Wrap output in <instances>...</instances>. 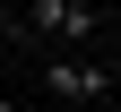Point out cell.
Masks as SVG:
<instances>
[{
	"label": "cell",
	"instance_id": "3",
	"mask_svg": "<svg viewBox=\"0 0 121 112\" xmlns=\"http://www.w3.org/2000/svg\"><path fill=\"white\" fill-rule=\"evenodd\" d=\"M112 69H121V60H112Z\"/></svg>",
	"mask_w": 121,
	"mask_h": 112
},
{
	"label": "cell",
	"instance_id": "2",
	"mask_svg": "<svg viewBox=\"0 0 121 112\" xmlns=\"http://www.w3.org/2000/svg\"><path fill=\"white\" fill-rule=\"evenodd\" d=\"M17 35H35V43H95L104 35V0H26Z\"/></svg>",
	"mask_w": 121,
	"mask_h": 112
},
{
	"label": "cell",
	"instance_id": "1",
	"mask_svg": "<svg viewBox=\"0 0 121 112\" xmlns=\"http://www.w3.org/2000/svg\"><path fill=\"white\" fill-rule=\"evenodd\" d=\"M35 86L52 95V104H104V95H121V69H112V60H95L86 43H43Z\"/></svg>",
	"mask_w": 121,
	"mask_h": 112
}]
</instances>
